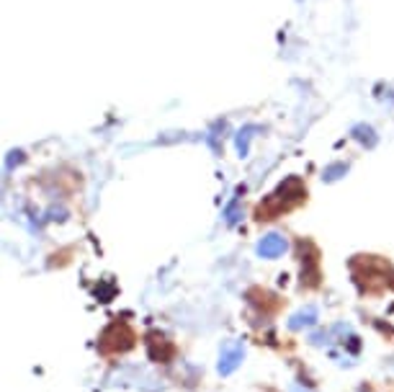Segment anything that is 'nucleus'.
Returning <instances> with one entry per match:
<instances>
[{
	"label": "nucleus",
	"instance_id": "f257e3e1",
	"mask_svg": "<svg viewBox=\"0 0 394 392\" xmlns=\"http://www.w3.org/2000/svg\"><path fill=\"white\" fill-rule=\"evenodd\" d=\"M307 202V186L299 176H289L286 181L278 183V189L273 194H268L258 207H255V219L258 222H268L286 214V212L297 209L299 204Z\"/></svg>",
	"mask_w": 394,
	"mask_h": 392
},
{
	"label": "nucleus",
	"instance_id": "f03ea898",
	"mask_svg": "<svg viewBox=\"0 0 394 392\" xmlns=\"http://www.w3.org/2000/svg\"><path fill=\"white\" fill-rule=\"evenodd\" d=\"M350 274L361 292H381L394 289V269L389 261L379 256H356L350 261Z\"/></svg>",
	"mask_w": 394,
	"mask_h": 392
},
{
	"label": "nucleus",
	"instance_id": "7ed1b4c3",
	"mask_svg": "<svg viewBox=\"0 0 394 392\" xmlns=\"http://www.w3.org/2000/svg\"><path fill=\"white\" fill-rule=\"evenodd\" d=\"M134 331L129 328L124 320H113L104 333H101V338H98V348H101V354H124L129 348H134Z\"/></svg>",
	"mask_w": 394,
	"mask_h": 392
},
{
	"label": "nucleus",
	"instance_id": "20e7f679",
	"mask_svg": "<svg viewBox=\"0 0 394 392\" xmlns=\"http://www.w3.org/2000/svg\"><path fill=\"white\" fill-rule=\"evenodd\" d=\"M299 248V264H302V287H317L322 279L320 274V250L312 240H302L297 243Z\"/></svg>",
	"mask_w": 394,
	"mask_h": 392
},
{
	"label": "nucleus",
	"instance_id": "39448f33",
	"mask_svg": "<svg viewBox=\"0 0 394 392\" xmlns=\"http://www.w3.org/2000/svg\"><path fill=\"white\" fill-rule=\"evenodd\" d=\"M144 343H147V356L157 364H168L173 356H176V346L165 338L163 333L149 331L147 336H144Z\"/></svg>",
	"mask_w": 394,
	"mask_h": 392
},
{
	"label": "nucleus",
	"instance_id": "423d86ee",
	"mask_svg": "<svg viewBox=\"0 0 394 392\" xmlns=\"http://www.w3.org/2000/svg\"><path fill=\"white\" fill-rule=\"evenodd\" d=\"M245 359V346H242V341H227L222 346V356H219V374H232V372L238 369L240 364Z\"/></svg>",
	"mask_w": 394,
	"mask_h": 392
},
{
	"label": "nucleus",
	"instance_id": "0eeeda50",
	"mask_svg": "<svg viewBox=\"0 0 394 392\" xmlns=\"http://www.w3.org/2000/svg\"><path fill=\"white\" fill-rule=\"evenodd\" d=\"M286 248H289V243H286V238H281V235H266L261 243H258V256L263 258H278L286 253Z\"/></svg>",
	"mask_w": 394,
	"mask_h": 392
},
{
	"label": "nucleus",
	"instance_id": "6e6552de",
	"mask_svg": "<svg viewBox=\"0 0 394 392\" xmlns=\"http://www.w3.org/2000/svg\"><path fill=\"white\" fill-rule=\"evenodd\" d=\"M314 320H317V310L314 307H307L302 310V312H297V315L289 320V328L291 331H299V328H307V325H314Z\"/></svg>",
	"mask_w": 394,
	"mask_h": 392
},
{
	"label": "nucleus",
	"instance_id": "1a4fd4ad",
	"mask_svg": "<svg viewBox=\"0 0 394 392\" xmlns=\"http://www.w3.org/2000/svg\"><path fill=\"white\" fill-rule=\"evenodd\" d=\"M253 132H258V127H245V129H240L238 137H235V147H238L240 158H245L247 152H250V140H253Z\"/></svg>",
	"mask_w": 394,
	"mask_h": 392
},
{
	"label": "nucleus",
	"instance_id": "9d476101",
	"mask_svg": "<svg viewBox=\"0 0 394 392\" xmlns=\"http://www.w3.org/2000/svg\"><path fill=\"white\" fill-rule=\"evenodd\" d=\"M240 194H245V186H240V189H238V196H235V199H232L230 207L224 209V217H227V225H238V219L242 217V214H240Z\"/></svg>",
	"mask_w": 394,
	"mask_h": 392
},
{
	"label": "nucleus",
	"instance_id": "9b49d317",
	"mask_svg": "<svg viewBox=\"0 0 394 392\" xmlns=\"http://www.w3.org/2000/svg\"><path fill=\"white\" fill-rule=\"evenodd\" d=\"M353 137H356L358 142L369 145V147H371V145H376V137H374V129H371V127H364V124H361V127L353 129Z\"/></svg>",
	"mask_w": 394,
	"mask_h": 392
},
{
	"label": "nucleus",
	"instance_id": "f8f14e48",
	"mask_svg": "<svg viewBox=\"0 0 394 392\" xmlns=\"http://www.w3.org/2000/svg\"><path fill=\"white\" fill-rule=\"evenodd\" d=\"M348 168L343 166V163H338V166H330L328 171H325V181H335V178H340V173H345Z\"/></svg>",
	"mask_w": 394,
	"mask_h": 392
}]
</instances>
